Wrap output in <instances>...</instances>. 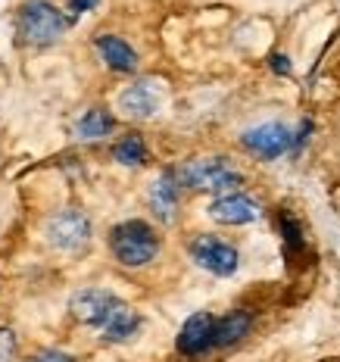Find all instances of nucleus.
<instances>
[{"label": "nucleus", "instance_id": "obj_1", "mask_svg": "<svg viewBox=\"0 0 340 362\" xmlns=\"http://www.w3.org/2000/svg\"><path fill=\"white\" fill-rule=\"evenodd\" d=\"M110 250L125 269H141L153 262V256L160 253V238L147 222L131 218V222H122L110 231Z\"/></svg>", "mask_w": 340, "mask_h": 362}, {"label": "nucleus", "instance_id": "obj_2", "mask_svg": "<svg viewBox=\"0 0 340 362\" xmlns=\"http://www.w3.org/2000/svg\"><path fill=\"white\" fill-rule=\"evenodd\" d=\"M178 185L191 187L197 194H228L231 187H238L240 172L234 169L228 160L222 156H203V160H187L184 165H178Z\"/></svg>", "mask_w": 340, "mask_h": 362}, {"label": "nucleus", "instance_id": "obj_3", "mask_svg": "<svg viewBox=\"0 0 340 362\" xmlns=\"http://www.w3.org/2000/svg\"><path fill=\"white\" fill-rule=\"evenodd\" d=\"M69 22L72 19L63 16L50 0H28L19 13V37L32 47H47L63 37Z\"/></svg>", "mask_w": 340, "mask_h": 362}, {"label": "nucleus", "instance_id": "obj_4", "mask_svg": "<svg viewBox=\"0 0 340 362\" xmlns=\"http://www.w3.org/2000/svg\"><path fill=\"white\" fill-rule=\"evenodd\" d=\"M44 238L63 253H81L90 244V218L81 209H59L44 222Z\"/></svg>", "mask_w": 340, "mask_h": 362}, {"label": "nucleus", "instance_id": "obj_5", "mask_svg": "<svg viewBox=\"0 0 340 362\" xmlns=\"http://www.w3.org/2000/svg\"><path fill=\"white\" fill-rule=\"evenodd\" d=\"M191 256H194V262H197L200 269L213 272V275H218V278L234 275L238 266H240V253L234 250L231 244H225V240H218L213 235H200L197 240H194Z\"/></svg>", "mask_w": 340, "mask_h": 362}, {"label": "nucleus", "instance_id": "obj_6", "mask_svg": "<svg viewBox=\"0 0 340 362\" xmlns=\"http://www.w3.org/2000/svg\"><path fill=\"white\" fill-rule=\"evenodd\" d=\"M240 144H244V150H250L253 156H259V160H278V156L293 147V134L281 122H266L240 134Z\"/></svg>", "mask_w": 340, "mask_h": 362}, {"label": "nucleus", "instance_id": "obj_7", "mask_svg": "<svg viewBox=\"0 0 340 362\" xmlns=\"http://www.w3.org/2000/svg\"><path fill=\"white\" fill-rule=\"evenodd\" d=\"M160 107H163V85L153 78L134 81L119 94V110L128 119H150L160 112Z\"/></svg>", "mask_w": 340, "mask_h": 362}, {"label": "nucleus", "instance_id": "obj_8", "mask_svg": "<svg viewBox=\"0 0 340 362\" xmlns=\"http://www.w3.org/2000/svg\"><path fill=\"white\" fill-rule=\"evenodd\" d=\"M122 300L112 297L110 291H100V288H88V291H78L75 297L69 300V309L78 322L85 325H94V328H103V322L110 319V313L116 309Z\"/></svg>", "mask_w": 340, "mask_h": 362}, {"label": "nucleus", "instance_id": "obj_9", "mask_svg": "<svg viewBox=\"0 0 340 362\" xmlns=\"http://www.w3.org/2000/svg\"><path fill=\"white\" fill-rule=\"evenodd\" d=\"M218 225H250L259 218V203H253L244 194H222L218 200L209 203L206 209Z\"/></svg>", "mask_w": 340, "mask_h": 362}, {"label": "nucleus", "instance_id": "obj_10", "mask_svg": "<svg viewBox=\"0 0 340 362\" xmlns=\"http://www.w3.org/2000/svg\"><path fill=\"white\" fill-rule=\"evenodd\" d=\"M147 203L153 209V216L160 218L163 225H172L178 216V175L172 169H165L160 178L150 185Z\"/></svg>", "mask_w": 340, "mask_h": 362}, {"label": "nucleus", "instance_id": "obj_11", "mask_svg": "<svg viewBox=\"0 0 340 362\" xmlns=\"http://www.w3.org/2000/svg\"><path fill=\"white\" fill-rule=\"evenodd\" d=\"M213 328L216 319L209 313H194L191 319L184 322V328L178 331V350L184 356H200L213 346Z\"/></svg>", "mask_w": 340, "mask_h": 362}, {"label": "nucleus", "instance_id": "obj_12", "mask_svg": "<svg viewBox=\"0 0 340 362\" xmlns=\"http://www.w3.org/2000/svg\"><path fill=\"white\" fill-rule=\"evenodd\" d=\"M97 54L103 57V63H107L112 72H134L138 69V54H134V47L116 35L97 37Z\"/></svg>", "mask_w": 340, "mask_h": 362}, {"label": "nucleus", "instance_id": "obj_13", "mask_svg": "<svg viewBox=\"0 0 340 362\" xmlns=\"http://www.w3.org/2000/svg\"><path fill=\"white\" fill-rule=\"evenodd\" d=\"M138 328H141V315L134 313L131 306L119 303L110 313V319L103 322L100 334H103V341H110V344H122V341H128V337H134Z\"/></svg>", "mask_w": 340, "mask_h": 362}, {"label": "nucleus", "instance_id": "obj_14", "mask_svg": "<svg viewBox=\"0 0 340 362\" xmlns=\"http://www.w3.org/2000/svg\"><path fill=\"white\" fill-rule=\"evenodd\" d=\"M253 325V315L238 309V313H228L225 319H216L213 328V346H234L240 337H247V331Z\"/></svg>", "mask_w": 340, "mask_h": 362}, {"label": "nucleus", "instance_id": "obj_15", "mask_svg": "<svg viewBox=\"0 0 340 362\" xmlns=\"http://www.w3.org/2000/svg\"><path fill=\"white\" fill-rule=\"evenodd\" d=\"M112 128H116V119H112L107 110L94 107V110H88L85 116L78 119V125H75V134H78L81 141H97V138H107Z\"/></svg>", "mask_w": 340, "mask_h": 362}, {"label": "nucleus", "instance_id": "obj_16", "mask_svg": "<svg viewBox=\"0 0 340 362\" xmlns=\"http://www.w3.org/2000/svg\"><path fill=\"white\" fill-rule=\"evenodd\" d=\"M112 160L119 165H143L147 160V147H143L141 134H125L116 147H112Z\"/></svg>", "mask_w": 340, "mask_h": 362}, {"label": "nucleus", "instance_id": "obj_17", "mask_svg": "<svg viewBox=\"0 0 340 362\" xmlns=\"http://www.w3.org/2000/svg\"><path fill=\"white\" fill-rule=\"evenodd\" d=\"M16 353H19L16 334L10 328H0V362H16Z\"/></svg>", "mask_w": 340, "mask_h": 362}, {"label": "nucleus", "instance_id": "obj_18", "mask_svg": "<svg viewBox=\"0 0 340 362\" xmlns=\"http://www.w3.org/2000/svg\"><path fill=\"white\" fill-rule=\"evenodd\" d=\"M281 228H284V238H287V244H291V247L303 244V240H300V228H297V222H293V218H281Z\"/></svg>", "mask_w": 340, "mask_h": 362}, {"label": "nucleus", "instance_id": "obj_19", "mask_svg": "<svg viewBox=\"0 0 340 362\" xmlns=\"http://www.w3.org/2000/svg\"><path fill=\"white\" fill-rule=\"evenodd\" d=\"M32 362H72V356L69 353H59V350H44V353H37Z\"/></svg>", "mask_w": 340, "mask_h": 362}, {"label": "nucleus", "instance_id": "obj_20", "mask_svg": "<svg viewBox=\"0 0 340 362\" xmlns=\"http://www.w3.org/2000/svg\"><path fill=\"white\" fill-rule=\"evenodd\" d=\"M271 69L281 72V75H291V59L281 57V54H275V57H271Z\"/></svg>", "mask_w": 340, "mask_h": 362}]
</instances>
